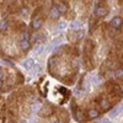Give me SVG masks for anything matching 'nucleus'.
Segmentation results:
<instances>
[{
    "label": "nucleus",
    "instance_id": "obj_1",
    "mask_svg": "<svg viewBox=\"0 0 123 123\" xmlns=\"http://www.w3.org/2000/svg\"><path fill=\"white\" fill-rule=\"evenodd\" d=\"M41 26H42V18H41L39 16H35L32 18V24H31V27H32L33 30H38Z\"/></svg>",
    "mask_w": 123,
    "mask_h": 123
},
{
    "label": "nucleus",
    "instance_id": "obj_2",
    "mask_svg": "<svg viewBox=\"0 0 123 123\" xmlns=\"http://www.w3.org/2000/svg\"><path fill=\"white\" fill-rule=\"evenodd\" d=\"M74 118L78 122H85L86 121V117L84 116V113L80 110H74Z\"/></svg>",
    "mask_w": 123,
    "mask_h": 123
},
{
    "label": "nucleus",
    "instance_id": "obj_3",
    "mask_svg": "<svg viewBox=\"0 0 123 123\" xmlns=\"http://www.w3.org/2000/svg\"><path fill=\"white\" fill-rule=\"evenodd\" d=\"M111 26L115 27L116 30H119L122 27V18L121 17H113L111 21Z\"/></svg>",
    "mask_w": 123,
    "mask_h": 123
},
{
    "label": "nucleus",
    "instance_id": "obj_4",
    "mask_svg": "<svg viewBox=\"0 0 123 123\" xmlns=\"http://www.w3.org/2000/svg\"><path fill=\"white\" fill-rule=\"evenodd\" d=\"M59 16H60V12L58 11L57 6H53L52 9H50V17L54 18V20H57V18H59Z\"/></svg>",
    "mask_w": 123,
    "mask_h": 123
},
{
    "label": "nucleus",
    "instance_id": "obj_5",
    "mask_svg": "<svg viewBox=\"0 0 123 123\" xmlns=\"http://www.w3.org/2000/svg\"><path fill=\"white\" fill-rule=\"evenodd\" d=\"M95 12H96L97 16H106L108 11H107V9H105V7H100V6H98V7L95 10Z\"/></svg>",
    "mask_w": 123,
    "mask_h": 123
},
{
    "label": "nucleus",
    "instance_id": "obj_6",
    "mask_svg": "<svg viewBox=\"0 0 123 123\" xmlns=\"http://www.w3.org/2000/svg\"><path fill=\"white\" fill-rule=\"evenodd\" d=\"M87 116H89L90 118H97V117L100 116V112L96 111V110H90V111L87 112Z\"/></svg>",
    "mask_w": 123,
    "mask_h": 123
},
{
    "label": "nucleus",
    "instance_id": "obj_7",
    "mask_svg": "<svg viewBox=\"0 0 123 123\" xmlns=\"http://www.w3.org/2000/svg\"><path fill=\"white\" fill-rule=\"evenodd\" d=\"M33 65H35V62H33V59H27L25 63H24V67L26 68V69H31V68H33Z\"/></svg>",
    "mask_w": 123,
    "mask_h": 123
},
{
    "label": "nucleus",
    "instance_id": "obj_8",
    "mask_svg": "<svg viewBox=\"0 0 123 123\" xmlns=\"http://www.w3.org/2000/svg\"><path fill=\"white\" fill-rule=\"evenodd\" d=\"M101 107L104 108V110H108V108L111 107V105H110L108 100H106V98H102V100H101Z\"/></svg>",
    "mask_w": 123,
    "mask_h": 123
},
{
    "label": "nucleus",
    "instance_id": "obj_9",
    "mask_svg": "<svg viewBox=\"0 0 123 123\" xmlns=\"http://www.w3.org/2000/svg\"><path fill=\"white\" fill-rule=\"evenodd\" d=\"M122 110V106H117L116 108H113V110H112V112H111V113H110V116L112 117V118H113V117H116L118 113H119V111Z\"/></svg>",
    "mask_w": 123,
    "mask_h": 123
},
{
    "label": "nucleus",
    "instance_id": "obj_10",
    "mask_svg": "<svg viewBox=\"0 0 123 123\" xmlns=\"http://www.w3.org/2000/svg\"><path fill=\"white\" fill-rule=\"evenodd\" d=\"M57 9H58L59 12H65V11H67V5H65L64 3H62V4H59V5L57 6Z\"/></svg>",
    "mask_w": 123,
    "mask_h": 123
},
{
    "label": "nucleus",
    "instance_id": "obj_11",
    "mask_svg": "<svg viewBox=\"0 0 123 123\" xmlns=\"http://www.w3.org/2000/svg\"><path fill=\"white\" fill-rule=\"evenodd\" d=\"M21 48L25 49V50H27L30 48V42H28V41H22V42H21Z\"/></svg>",
    "mask_w": 123,
    "mask_h": 123
},
{
    "label": "nucleus",
    "instance_id": "obj_12",
    "mask_svg": "<svg viewBox=\"0 0 123 123\" xmlns=\"http://www.w3.org/2000/svg\"><path fill=\"white\" fill-rule=\"evenodd\" d=\"M6 30H7V22L0 21V31H6Z\"/></svg>",
    "mask_w": 123,
    "mask_h": 123
},
{
    "label": "nucleus",
    "instance_id": "obj_13",
    "mask_svg": "<svg viewBox=\"0 0 123 123\" xmlns=\"http://www.w3.org/2000/svg\"><path fill=\"white\" fill-rule=\"evenodd\" d=\"M79 27H80V22H78V21L71 22V25H70V28L71 30H78Z\"/></svg>",
    "mask_w": 123,
    "mask_h": 123
},
{
    "label": "nucleus",
    "instance_id": "obj_14",
    "mask_svg": "<svg viewBox=\"0 0 123 123\" xmlns=\"http://www.w3.org/2000/svg\"><path fill=\"white\" fill-rule=\"evenodd\" d=\"M22 41H28V38H30V35H28V32H26V31H25V32L22 33Z\"/></svg>",
    "mask_w": 123,
    "mask_h": 123
},
{
    "label": "nucleus",
    "instance_id": "obj_15",
    "mask_svg": "<svg viewBox=\"0 0 123 123\" xmlns=\"http://www.w3.org/2000/svg\"><path fill=\"white\" fill-rule=\"evenodd\" d=\"M3 63L6 64V65H10V67H12V65H14V63H12L11 60H9V59H3Z\"/></svg>",
    "mask_w": 123,
    "mask_h": 123
},
{
    "label": "nucleus",
    "instance_id": "obj_16",
    "mask_svg": "<svg viewBox=\"0 0 123 123\" xmlns=\"http://www.w3.org/2000/svg\"><path fill=\"white\" fill-rule=\"evenodd\" d=\"M41 71V67L39 65H33V73L35 74H38Z\"/></svg>",
    "mask_w": 123,
    "mask_h": 123
},
{
    "label": "nucleus",
    "instance_id": "obj_17",
    "mask_svg": "<svg viewBox=\"0 0 123 123\" xmlns=\"http://www.w3.org/2000/svg\"><path fill=\"white\" fill-rule=\"evenodd\" d=\"M35 50H36V53H41L43 50V46H37L36 48H35Z\"/></svg>",
    "mask_w": 123,
    "mask_h": 123
},
{
    "label": "nucleus",
    "instance_id": "obj_18",
    "mask_svg": "<svg viewBox=\"0 0 123 123\" xmlns=\"http://www.w3.org/2000/svg\"><path fill=\"white\" fill-rule=\"evenodd\" d=\"M115 74H116V76H117L118 79H119V78H122V69H117Z\"/></svg>",
    "mask_w": 123,
    "mask_h": 123
},
{
    "label": "nucleus",
    "instance_id": "obj_19",
    "mask_svg": "<svg viewBox=\"0 0 123 123\" xmlns=\"http://www.w3.org/2000/svg\"><path fill=\"white\" fill-rule=\"evenodd\" d=\"M83 37H84V32H83V31H79V32H78V39H81Z\"/></svg>",
    "mask_w": 123,
    "mask_h": 123
},
{
    "label": "nucleus",
    "instance_id": "obj_20",
    "mask_svg": "<svg viewBox=\"0 0 123 123\" xmlns=\"http://www.w3.org/2000/svg\"><path fill=\"white\" fill-rule=\"evenodd\" d=\"M67 26V24L65 22H62V24H59V26H58V28H64Z\"/></svg>",
    "mask_w": 123,
    "mask_h": 123
},
{
    "label": "nucleus",
    "instance_id": "obj_21",
    "mask_svg": "<svg viewBox=\"0 0 123 123\" xmlns=\"http://www.w3.org/2000/svg\"><path fill=\"white\" fill-rule=\"evenodd\" d=\"M39 107H41V106H39V105H35V106H33V107H32V110H33V111H37V110H38V108H39Z\"/></svg>",
    "mask_w": 123,
    "mask_h": 123
},
{
    "label": "nucleus",
    "instance_id": "obj_22",
    "mask_svg": "<svg viewBox=\"0 0 123 123\" xmlns=\"http://www.w3.org/2000/svg\"><path fill=\"white\" fill-rule=\"evenodd\" d=\"M3 76H4V71H3V70H0V79H1Z\"/></svg>",
    "mask_w": 123,
    "mask_h": 123
},
{
    "label": "nucleus",
    "instance_id": "obj_23",
    "mask_svg": "<svg viewBox=\"0 0 123 123\" xmlns=\"http://www.w3.org/2000/svg\"><path fill=\"white\" fill-rule=\"evenodd\" d=\"M101 123H110V121H107V119H102Z\"/></svg>",
    "mask_w": 123,
    "mask_h": 123
},
{
    "label": "nucleus",
    "instance_id": "obj_24",
    "mask_svg": "<svg viewBox=\"0 0 123 123\" xmlns=\"http://www.w3.org/2000/svg\"><path fill=\"white\" fill-rule=\"evenodd\" d=\"M3 87V81H0V89Z\"/></svg>",
    "mask_w": 123,
    "mask_h": 123
},
{
    "label": "nucleus",
    "instance_id": "obj_25",
    "mask_svg": "<svg viewBox=\"0 0 123 123\" xmlns=\"http://www.w3.org/2000/svg\"><path fill=\"white\" fill-rule=\"evenodd\" d=\"M55 123H62V121H59V122H55Z\"/></svg>",
    "mask_w": 123,
    "mask_h": 123
},
{
    "label": "nucleus",
    "instance_id": "obj_26",
    "mask_svg": "<svg viewBox=\"0 0 123 123\" xmlns=\"http://www.w3.org/2000/svg\"><path fill=\"white\" fill-rule=\"evenodd\" d=\"M10 123H15V122H10Z\"/></svg>",
    "mask_w": 123,
    "mask_h": 123
},
{
    "label": "nucleus",
    "instance_id": "obj_27",
    "mask_svg": "<svg viewBox=\"0 0 123 123\" xmlns=\"http://www.w3.org/2000/svg\"><path fill=\"white\" fill-rule=\"evenodd\" d=\"M22 123H26V122H22Z\"/></svg>",
    "mask_w": 123,
    "mask_h": 123
}]
</instances>
